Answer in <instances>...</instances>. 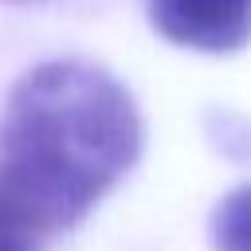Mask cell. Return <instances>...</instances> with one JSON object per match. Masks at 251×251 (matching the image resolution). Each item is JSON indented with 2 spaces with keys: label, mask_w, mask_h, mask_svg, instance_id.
<instances>
[{
  "label": "cell",
  "mask_w": 251,
  "mask_h": 251,
  "mask_svg": "<svg viewBox=\"0 0 251 251\" xmlns=\"http://www.w3.org/2000/svg\"><path fill=\"white\" fill-rule=\"evenodd\" d=\"M149 24L180 47L231 55L251 39V0H145Z\"/></svg>",
  "instance_id": "cell-2"
},
{
  "label": "cell",
  "mask_w": 251,
  "mask_h": 251,
  "mask_svg": "<svg viewBox=\"0 0 251 251\" xmlns=\"http://www.w3.org/2000/svg\"><path fill=\"white\" fill-rule=\"evenodd\" d=\"M216 251H251V184L227 192L212 216Z\"/></svg>",
  "instance_id": "cell-3"
},
{
  "label": "cell",
  "mask_w": 251,
  "mask_h": 251,
  "mask_svg": "<svg viewBox=\"0 0 251 251\" xmlns=\"http://www.w3.org/2000/svg\"><path fill=\"white\" fill-rule=\"evenodd\" d=\"M8 4H39V0H8Z\"/></svg>",
  "instance_id": "cell-5"
},
{
  "label": "cell",
  "mask_w": 251,
  "mask_h": 251,
  "mask_svg": "<svg viewBox=\"0 0 251 251\" xmlns=\"http://www.w3.org/2000/svg\"><path fill=\"white\" fill-rule=\"evenodd\" d=\"M43 231L8 200L0 196V251H39Z\"/></svg>",
  "instance_id": "cell-4"
},
{
  "label": "cell",
  "mask_w": 251,
  "mask_h": 251,
  "mask_svg": "<svg viewBox=\"0 0 251 251\" xmlns=\"http://www.w3.org/2000/svg\"><path fill=\"white\" fill-rule=\"evenodd\" d=\"M137 153L141 118L129 90L82 59L31 67L0 110V196L43 235L78 224Z\"/></svg>",
  "instance_id": "cell-1"
}]
</instances>
